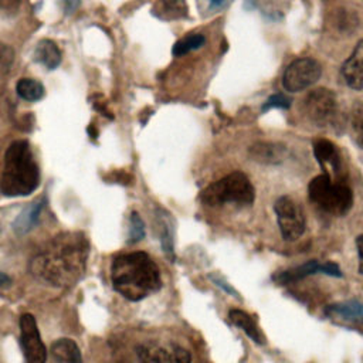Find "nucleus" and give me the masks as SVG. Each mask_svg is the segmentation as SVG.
Returning a JSON list of instances; mask_svg holds the SVG:
<instances>
[{"instance_id": "f257e3e1", "label": "nucleus", "mask_w": 363, "mask_h": 363, "mask_svg": "<svg viewBox=\"0 0 363 363\" xmlns=\"http://www.w3.org/2000/svg\"><path fill=\"white\" fill-rule=\"evenodd\" d=\"M89 242L82 233H61L52 237L31 258V274L44 284L68 288L82 277Z\"/></svg>"}, {"instance_id": "f03ea898", "label": "nucleus", "mask_w": 363, "mask_h": 363, "mask_svg": "<svg viewBox=\"0 0 363 363\" xmlns=\"http://www.w3.org/2000/svg\"><path fill=\"white\" fill-rule=\"evenodd\" d=\"M112 286L129 301H140L162 286L156 262L142 251L116 257L111 267Z\"/></svg>"}, {"instance_id": "7ed1b4c3", "label": "nucleus", "mask_w": 363, "mask_h": 363, "mask_svg": "<svg viewBox=\"0 0 363 363\" xmlns=\"http://www.w3.org/2000/svg\"><path fill=\"white\" fill-rule=\"evenodd\" d=\"M40 184V172L27 140L10 143L4 155L0 190L7 197L31 194Z\"/></svg>"}, {"instance_id": "20e7f679", "label": "nucleus", "mask_w": 363, "mask_h": 363, "mask_svg": "<svg viewBox=\"0 0 363 363\" xmlns=\"http://www.w3.org/2000/svg\"><path fill=\"white\" fill-rule=\"evenodd\" d=\"M309 200L322 211L332 216L346 214L353 204V193L342 180H332L322 173L313 177L308 186Z\"/></svg>"}, {"instance_id": "39448f33", "label": "nucleus", "mask_w": 363, "mask_h": 363, "mask_svg": "<svg viewBox=\"0 0 363 363\" xmlns=\"http://www.w3.org/2000/svg\"><path fill=\"white\" fill-rule=\"evenodd\" d=\"M254 197V187L250 179L241 172H233L223 179L208 184L200 194V200L211 207L225 203L251 204Z\"/></svg>"}, {"instance_id": "423d86ee", "label": "nucleus", "mask_w": 363, "mask_h": 363, "mask_svg": "<svg viewBox=\"0 0 363 363\" xmlns=\"http://www.w3.org/2000/svg\"><path fill=\"white\" fill-rule=\"evenodd\" d=\"M302 112L319 128L332 125L337 116L336 95L326 88L313 89L305 96L302 102Z\"/></svg>"}, {"instance_id": "0eeeda50", "label": "nucleus", "mask_w": 363, "mask_h": 363, "mask_svg": "<svg viewBox=\"0 0 363 363\" xmlns=\"http://www.w3.org/2000/svg\"><path fill=\"white\" fill-rule=\"evenodd\" d=\"M274 210L284 240H298L305 231V216L298 203L288 196H281L275 201Z\"/></svg>"}, {"instance_id": "6e6552de", "label": "nucleus", "mask_w": 363, "mask_h": 363, "mask_svg": "<svg viewBox=\"0 0 363 363\" xmlns=\"http://www.w3.org/2000/svg\"><path fill=\"white\" fill-rule=\"evenodd\" d=\"M322 74L320 64L309 57L292 61L282 77V85L288 92H299L315 84Z\"/></svg>"}, {"instance_id": "1a4fd4ad", "label": "nucleus", "mask_w": 363, "mask_h": 363, "mask_svg": "<svg viewBox=\"0 0 363 363\" xmlns=\"http://www.w3.org/2000/svg\"><path fill=\"white\" fill-rule=\"evenodd\" d=\"M20 343L26 363H45L47 349L41 340L35 318L24 313L20 318Z\"/></svg>"}, {"instance_id": "9d476101", "label": "nucleus", "mask_w": 363, "mask_h": 363, "mask_svg": "<svg viewBox=\"0 0 363 363\" xmlns=\"http://www.w3.org/2000/svg\"><path fill=\"white\" fill-rule=\"evenodd\" d=\"M136 353L139 363H191L190 353L176 343L147 342L140 345Z\"/></svg>"}, {"instance_id": "9b49d317", "label": "nucleus", "mask_w": 363, "mask_h": 363, "mask_svg": "<svg viewBox=\"0 0 363 363\" xmlns=\"http://www.w3.org/2000/svg\"><path fill=\"white\" fill-rule=\"evenodd\" d=\"M313 155L325 174H328L332 180L345 182V170L340 153L330 140L316 139L313 142Z\"/></svg>"}, {"instance_id": "f8f14e48", "label": "nucleus", "mask_w": 363, "mask_h": 363, "mask_svg": "<svg viewBox=\"0 0 363 363\" xmlns=\"http://www.w3.org/2000/svg\"><path fill=\"white\" fill-rule=\"evenodd\" d=\"M318 272L328 274V275H332V277H342V271L336 264H333V262L320 264V262L313 259V261H308V262H305L299 267H295V268L282 271L279 274H275L274 281L278 282V284L285 285V284L302 279L308 275H313V274H318Z\"/></svg>"}, {"instance_id": "ddd939ff", "label": "nucleus", "mask_w": 363, "mask_h": 363, "mask_svg": "<svg viewBox=\"0 0 363 363\" xmlns=\"http://www.w3.org/2000/svg\"><path fill=\"white\" fill-rule=\"evenodd\" d=\"M343 82L356 91L363 89V40H360L340 68Z\"/></svg>"}, {"instance_id": "4468645a", "label": "nucleus", "mask_w": 363, "mask_h": 363, "mask_svg": "<svg viewBox=\"0 0 363 363\" xmlns=\"http://www.w3.org/2000/svg\"><path fill=\"white\" fill-rule=\"evenodd\" d=\"M326 315L352 323H363V302L352 299L340 303H333L326 308Z\"/></svg>"}, {"instance_id": "2eb2a0df", "label": "nucleus", "mask_w": 363, "mask_h": 363, "mask_svg": "<svg viewBox=\"0 0 363 363\" xmlns=\"http://www.w3.org/2000/svg\"><path fill=\"white\" fill-rule=\"evenodd\" d=\"M54 363H82L81 352L72 339H58L51 345Z\"/></svg>"}, {"instance_id": "dca6fc26", "label": "nucleus", "mask_w": 363, "mask_h": 363, "mask_svg": "<svg viewBox=\"0 0 363 363\" xmlns=\"http://www.w3.org/2000/svg\"><path fill=\"white\" fill-rule=\"evenodd\" d=\"M34 60L47 69H55L61 62V51L52 40H41L34 50Z\"/></svg>"}, {"instance_id": "f3484780", "label": "nucleus", "mask_w": 363, "mask_h": 363, "mask_svg": "<svg viewBox=\"0 0 363 363\" xmlns=\"http://www.w3.org/2000/svg\"><path fill=\"white\" fill-rule=\"evenodd\" d=\"M152 13L162 20H177L187 16L184 0H156Z\"/></svg>"}, {"instance_id": "a211bd4d", "label": "nucleus", "mask_w": 363, "mask_h": 363, "mask_svg": "<svg viewBox=\"0 0 363 363\" xmlns=\"http://www.w3.org/2000/svg\"><path fill=\"white\" fill-rule=\"evenodd\" d=\"M228 318L233 325L242 329L254 342L262 343V335H261L258 326L255 325L252 316H250L247 312H244L241 309H231L228 312Z\"/></svg>"}, {"instance_id": "6ab92c4d", "label": "nucleus", "mask_w": 363, "mask_h": 363, "mask_svg": "<svg viewBox=\"0 0 363 363\" xmlns=\"http://www.w3.org/2000/svg\"><path fill=\"white\" fill-rule=\"evenodd\" d=\"M41 207H43V203L41 201H35V203H31L30 206H27L20 214L18 217L16 218L13 227L14 230L18 233V234H24L27 231H30L37 220H38V216H40V211H41Z\"/></svg>"}, {"instance_id": "aec40b11", "label": "nucleus", "mask_w": 363, "mask_h": 363, "mask_svg": "<svg viewBox=\"0 0 363 363\" xmlns=\"http://www.w3.org/2000/svg\"><path fill=\"white\" fill-rule=\"evenodd\" d=\"M17 95L28 102H35L44 96V86L40 81L33 78H21L16 85Z\"/></svg>"}, {"instance_id": "412c9836", "label": "nucleus", "mask_w": 363, "mask_h": 363, "mask_svg": "<svg viewBox=\"0 0 363 363\" xmlns=\"http://www.w3.org/2000/svg\"><path fill=\"white\" fill-rule=\"evenodd\" d=\"M282 149L279 146L271 143H257L251 147V153L254 160L264 163H277L281 159Z\"/></svg>"}, {"instance_id": "4be33fe9", "label": "nucleus", "mask_w": 363, "mask_h": 363, "mask_svg": "<svg viewBox=\"0 0 363 363\" xmlns=\"http://www.w3.org/2000/svg\"><path fill=\"white\" fill-rule=\"evenodd\" d=\"M206 43V37L200 33H193V34H189L183 38H180L179 41L174 43L173 45V55L174 57H182L193 50H197L200 48L203 44Z\"/></svg>"}, {"instance_id": "5701e85b", "label": "nucleus", "mask_w": 363, "mask_h": 363, "mask_svg": "<svg viewBox=\"0 0 363 363\" xmlns=\"http://www.w3.org/2000/svg\"><path fill=\"white\" fill-rule=\"evenodd\" d=\"M350 130L356 143L363 149V104L354 102L350 111Z\"/></svg>"}, {"instance_id": "b1692460", "label": "nucleus", "mask_w": 363, "mask_h": 363, "mask_svg": "<svg viewBox=\"0 0 363 363\" xmlns=\"http://www.w3.org/2000/svg\"><path fill=\"white\" fill-rule=\"evenodd\" d=\"M145 235V225L138 213L130 214V228H129V241L136 242L140 241Z\"/></svg>"}, {"instance_id": "393cba45", "label": "nucleus", "mask_w": 363, "mask_h": 363, "mask_svg": "<svg viewBox=\"0 0 363 363\" xmlns=\"http://www.w3.org/2000/svg\"><path fill=\"white\" fill-rule=\"evenodd\" d=\"M13 62H14V50L7 44L0 43V74L9 72Z\"/></svg>"}, {"instance_id": "a878e982", "label": "nucleus", "mask_w": 363, "mask_h": 363, "mask_svg": "<svg viewBox=\"0 0 363 363\" xmlns=\"http://www.w3.org/2000/svg\"><path fill=\"white\" fill-rule=\"evenodd\" d=\"M289 105H291V102L284 94H274L267 99V102L262 106V111H267V109H271V108L286 109V108H289Z\"/></svg>"}, {"instance_id": "bb28decb", "label": "nucleus", "mask_w": 363, "mask_h": 363, "mask_svg": "<svg viewBox=\"0 0 363 363\" xmlns=\"http://www.w3.org/2000/svg\"><path fill=\"white\" fill-rule=\"evenodd\" d=\"M21 4V0H0V9L7 11H16Z\"/></svg>"}, {"instance_id": "cd10ccee", "label": "nucleus", "mask_w": 363, "mask_h": 363, "mask_svg": "<svg viewBox=\"0 0 363 363\" xmlns=\"http://www.w3.org/2000/svg\"><path fill=\"white\" fill-rule=\"evenodd\" d=\"M356 247L359 252V271L363 274V234L356 238Z\"/></svg>"}, {"instance_id": "c85d7f7f", "label": "nucleus", "mask_w": 363, "mask_h": 363, "mask_svg": "<svg viewBox=\"0 0 363 363\" xmlns=\"http://www.w3.org/2000/svg\"><path fill=\"white\" fill-rule=\"evenodd\" d=\"M230 1H231V0H208V4H210V9L218 10V9L225 7Z\"/></svg>"}, {"instance_id": "c756f323", "label": "nucleus", "mask_w": 363, "mask_h": 363, "mask_svg": "<svg viewBox=\"0 0 363 363\" xmlns=\"http://www.w3.org/2000/svg\"><path fill=\"white\" fill-rule=\"evenodd\" d=\"M9 284H10V278L6 274L0 272V286H7Z\"/></svg>"}, {"instance_id": "7c9ffc66", "label": "nucleus", "mask_w": 363, "mask_h": 363, "mask_svg": "<svg viewBox=\"0 0 363 363\" xmlns=\"http://www.w3.org/2000/svg\"><path fill=\"white\" fill-rule=\"evenodd\" d=\"M64 1H65L67 7H69V9H74V7L78 4V1H79V0H64Z\"/></svg>"}]
</instances>
